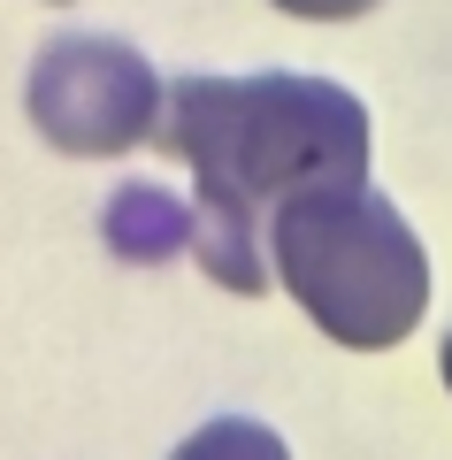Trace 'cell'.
<instances>
[{"label": "cell", "instance_id": "1", "mask_svg": "<svg viewBox=\"0 0 452 460\" xmlns=\"http://www.w3.org/2000/svg\"><path fill=\"white\" fill-rule=\"evenodd\" d=\"M162 146L192 169V253L223 292H261V199L368 184V108L307 69L184 77L169 93Z\"/></svg>", "mask_w": 452, "mask_h": 460}, {"label": "cell", "instance_id": "2", "mask_svg": "<svg viewBox=\"0 0 452 460\" xmlns=\"http://www.w3.org/2000/svg\"><path fill=\"white\" fill-rule=\"evenodd\" d=\"M269 269L353 353L399 345L430 307V253L376 184H323L269 208Z\"/></svg>", "mask_w": 452, "mask_h": 460}, {"label": "cell", "instance_id": "3", "mask_svg": "<svg viewBox=\"0 0 452 460\" xmlns=\"http://www.w3.org/2000/svg\"><path fill=\"white\" fill-rule=\"evenodd\" d=\"M23 108H31L39 138L77 154V162L130 154L146 138H162V123H169L154 62L138 47H123V39H93V31H69L39 54L31 84H23Z\"/></svg>", "mask_w": 452, "mask_h": 460}, {"label": "cell", "instance_id": "4", "mask_svg": "<svg viewBox=\"0 0 452 460\" xmlns=\"http://www.w3.org/2000/svg\"><path fill=\"white\" fill-rule=\"evenodd\" d=\"M108 246L123 261H177V253H192V199L162 192V184L108 192Z\"/></svg>", "mask_w": 452, "mask_h": 460}, {"label": "cell", "instance_id": "5", "mask_svg": "<svg viewBox=\"0 0 452 460\" xmlns=\"http://www.w3.org/2000/svg\"><path fill=\"white\" fill-rule=\"evenodd\" d=\"M169 460H291L284 438L269 422H245V414H223V422H199L192 438L177 445Z\"/></svg>", "mask_w": 452, "mask_h": 460}, {"label": "cell", "instance_id": "6", "mask_svg": "<svg viewBox=\"0 0 452 460\" xmlns=\"http://www.w3.org/2000/svg\"><path fill=\"white\" fill-rule=\"evenodd\" d=\"M269 8H284L299 23H345V16H368L376 0H269Z\"/></svg>", "mask_w": 452, "mask_h": 460}, {"label": "cell", "instance_id": "7", "mask_svg": "<svg viewBox=\"0 0 452 460\" xmlns=\"http://www.w3.org/2000/svg\"><path fill=\"white\" fill-rule=\"evenodd\" d=\"M437 376H445V392H452V330H445V353H437Z\"/></svg>", "mask_w": 452, "mask_h": 460}]
</instances>
